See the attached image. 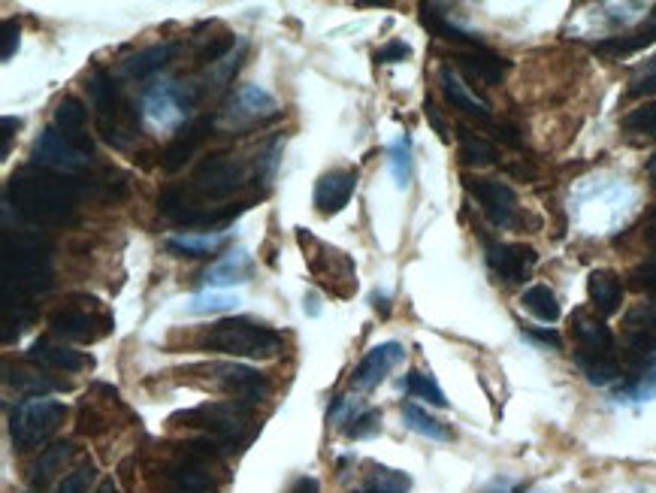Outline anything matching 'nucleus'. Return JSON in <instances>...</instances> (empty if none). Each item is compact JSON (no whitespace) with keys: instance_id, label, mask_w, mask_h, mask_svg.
<instances>
[{"instance_id":"nucleus-47","label":"nucleus","mask_w":656,"mask_h":493,"mask_svg":"<svg viewBox=\"0 0 656 493\" xmlns=\"http://www.w3.org/2000/svg\"><path fill=\"white\" fill-rule=\"evenodd\" d=\"M527 336H533V339H539V342H545V345H551V348H560V345H563V339H560L557 330H527Z\"/></svg>"},{"instance_id":"nucleus-46","label":"nucleus","mask_w":656,"mask_h":493,"mask_svg":"<svg viewBox=\"0 0 656 493\" xmlns=\"http://www.w3.org/2000/svg\"><path fill=\"white\" fill-rule=\"evenodd\" d=\"M19 37H22L19 25L16 22H4V49H0V58L10 61L19 52Z\"/></svg>"},{"instance_id":"nucleus-2","label":"nucleus","mask_w":656,"mask_h":493,"mask_svg":"<svg viewBox=\"0 0 656 493\" xmlns=\"http://www.w3.org/2000/svg\"><path fill=\"white\" fill-rule=\"evenodd\" d=\"M572 336H575V363L593 385H608L620 376V366L614 357V333L605 327L602 318L578 309L572 315Z\"/></svg>"},{"instance_id":"nucleus-13","label":"nucleus","mask_w":656,"mask_h":493,"mask_svg":"<svg viewBox=\"0 0 656 493\" xmlns=\"http://www.w3.org/2000/svg\"><path fill=\"white\" fill-rule=\"evenodd\" d=\"M406 360V348L400 342H381L363 354V360L354 366L351 373V391H372L378 388L393 366H400Z\"/></svg>"},{"instance_id":"nucleus-5","label":"nucleus","mask_w":656,"mask_h":493,"mask_svg":"<svg viewBox=\"0 0 656 493\" xmlns=\"http://www.w3.org/2000/svg\"><path fill=\"white\" fill-rule=\"evenodd\" d=\"M67 418V406L52 397H28L16 403L10 415V433L19 448H34L43 445L49 436L58 433V427Z\"/></svg>"},{"instance_id":"nucleus-53","label":"nucleus","mask_w":656,"mask_h":493,"mask_svg":"<svg viewBox=\"0 0 656 493\" xmlns=\"http://www.w3.org/2000/svg\"><path fill=\"white\" fill-rule=\"evenodd\" d=\"M647 173H650V179H653V182H656V158H653V161H650V164H647Z\"/></svg>"},{"instance_id":"nucleus-39","label":"nucleus","mask_w":656,"mask_h":493,"mask_svg":"<svg viewBox=\"0 0 656 493\" xmlns=\"http://www.w3.org/2000/svg\"><path fill=\"white\" fill-rule=\"evenodd\" d=\"M10 382H13L22 394H31V397H46V391H61V388H67V385H61V382H52V379L43 376V373H16Z\"/></svg>"},{"instance_id":"nucleus-27","label":"nucleus","mask_w":656,"mask_h":493,"mask_svg":"<svg viewBox=\"0 0 656 493\" xmlns=\"http://www.w3.org/2000/svg\"><path fill=\"white\" fill-rule=\"evenodd\" d=\"M421 22H424V28L430 31V34H436V37H442V40H448V43H454V46H463V49H481L484 43L478 40V37H472L469 31H463L448 13H439V7H421Z\"/></svg>"},{"instance_id":"nucleus-45","label":"nucleus","mask_w":656,"mask_h":493,"mask_svg":"<svg viewBox=\"0 0 656 493\" xmlns=\"http://www.w3.org/2000/svg\"><path fill=\"white\" fill-rule=\"evenodd\" d=\"M632 279H635V288L656 294V255H650L644 264H638L635 273H632Z\"/></svg>"},{"instance_id":"nucleus-38","label":"nucleus","mask_w":656,"mask_h":493,"mask_svg":"<svg viewBox=\"0 0 656 493\" xmlns=\"http://www.w3.org/2000/svg\"><path fill=\"white\" fill-rule=\"evenodd\" d=\"M70 442H58V445H52V448H46L43 454H40V460L34 463V481H46V478H52L58 469H64V463H67V457H70Z\"/></svg>"},{"instance_id":"nucleus-42","label":"nucleus","mask_w":656,"mask_h":493,"mask_svg":"<svg viewBox=\"0 0 656 493\" xmlns=\"http://www.w3.org/2000/svg\"><path fill=\"white\" fill-rule=\"evenodd\" d=\"M381 430V415L375 409H363L348 427H345V436L348 439H369Z\"/></svg>"},{"instance_id":"nucleus-33","label":"nucleus","mask_w":656,"mask_h":493,"mask_svg":"<svg viewBox=\"0 0 656 493\" xmlns=\"http://www.w3.org/2000/svg\"><path fill=\"white\" fill-rule=\"evenodd\" d=\"M403 421H406V427H409L412 433L427 436V439H433V442H448V439H451V430H448L442 421H436L433 415H427V409H421V406H415V403H403Z\"/></svg>"},{"instance_id":"nucleus-8","label":"nucleus","mask_w":656,"mask_h":493,"mask_svg":"<svg viewBox=\"0 0 656 493\" xmlns=\"http://www.w3.org/2000/svg\"><path fill=\"white\" fill-rule=\"evenodd\" d=\"M282 112L279 100L260 85H239L221 115L224 128H248V125H264V121L276 118Z\"/></svg>"},{"instance_id":"nucleus-49","label":"nucleus","mask_w":656,"mask_h":493,"mask_svg":"<svg viewBox=\"0 0 656 493\" xmlns=\"http://www.w3.org/2000/svg\"><path fill=\"white\" fill-rule=\"evenodd\" d=\"M647 242L656 249V209H653V215H650V221H647Z\"/></svg>"},{"instance_id":"nucleus-22","label":"nucleus","mask_w":656,"mask_h":493,"mask_svg":"<svg viewBox=\"0 0 656 493\" xmlns=\"http://www.w3.org/2000/svg\"><path fill=\"white\" fill-rule=\"evenodd\" d=\"M457 64H460V70H463L469 79L484 82V85H496V82L502 79V73L508 70V61H502V58H499L496 52H490L487 46L460 52V55H457Z\"/></svg>"},{"instance_id":"nucleus-17","label":"nucleus","mask_w":656,"mask_h":493,"mask_svg":"<svg viewBox=\"0 0 656 493\" xmlns=\"http://www.w3.org/2000/svg\"><path fill=\"white\" fill-rule=\"evenodd\" d=\"M357 188V173L354 170H330L315 182V209L321 215H336L348 206L351 194Z\"/></svg>"},{"instance_id":"nucleus-34","label":"nucleus","mask_w":656,"mask_h":493,"mask_svg":"<svg viewBox=\"0 0 656 493\" xmlns=\"http://www.w3.org/2000/svg\"><path fill=\"white\" fill-rule=\"evenodd\" d=\"M236 306H239V297H236V294L206 288V291H200V294L191 297L188 312H191V315H221V312H233Z\"/></svg>"},{"instance_id":"nucleus-6","label":"nucleus","mask_w":656,"mask_h":493,"mask_svg":"<svg viewBox=\"0 0 656 493\" xmlns=\"http://www.w3.org/2000/svg\"><path fill=\"white\" fill-rule=\"evenodd\" d=\"M197 97L194 85H179L173 79H161L155 85H149L143 91V118L158 131H170L176 125H182L191 100Z\"/></svg>"},{"instance_id":"nucleus-24","label":"nucleus","mask_w":656,"mask_h":493,"mask_svg":"<svg viewBox=\"0 0 656 493\" xmlns=\"http://www.w3.org/2000/svg\"><path fill=\"white\" fill-rule=\"evenodd\" d=\"M203 282H206L212 291H224V288H230V285L248 282V252H245V249L227 252L221 261H215V264L203 273Z\"/></svg>"},{"instance_id":"nucleus-14","label":"nucleus","mask_w":656,"mask_h":493,"mask_svg":"<svg viewBox=\"0 0 656 493\" xmlns=\"http://www.w3.org/2000/svg\"><path fill=\"white\" fill-rule=\"evenodd\" d=\"M52 333L73 339V342H94L103 333L112 330V318L100 315V309H79V306H64L52 315Z\"/></svg>"},{"instance_id":"nucleus-12","label":"nucleus","mask_w":656,"mask_h":493,"mask_svg":"<svg viewBox=\"0 0 656 493\" xmlns=\"http://www.w3.org/2000/svg\"><path fill=\"white\" fill-rule=\"evenodd\" d=\"M469 194L475 197V203L481 206V212L487 215V221L493 227H514L517 224V194L496 179H469L466 182Z\"/></svg>"},{"instance_id":"nucleus-51","label":"nucleus","mask_w":656,"mask_h":493,"mask_svg":"<svg viewBox=\"0 0 656 493\" xmlns=\"http://www.w3.org/2000/svg\"><path fill=\"white\" fill-rule=\"evenodd\" d=\"M97 493H118V490H115V484H112V481H103V484L97 487Z\"/></svg>"},{"instance_id":"nucleus-7","label":"nucleus","mask_w":656,"mask_h":493,"mask_svg":"<svg viewBox=\"0 0 656 493\" xmlns=\"http://www.w3.org/2000/svg\"><path fill=\"white\" fill-rule=\"evenodd\" d=\"M173 421H185L188 427H200L221 445H236L248 427V415L239 403H206V406H197L191 412L176 415Z\"/></svg>"},{"instance_id":"nucleus-25","label":"nucleus","mask_w":656,"mask_h":493,"mask_svg":"<svg viewBox=\"0 0 656 493\" xmlns=\"http://www.w3.org/2000/svg\"><path fill=\"white\" fill-rule=\"evenodd\" d=\"M176 43H155V46H146L140 49L137 55H130L124 64H121V73L127 79H146V76H155L161 67L170 64V58L176 55Z\"/></svg>"},{"instance_id":"nucleus-29","label":"nucleus","mask_w":656,"mask_h":493,"mask_svg":"<svg viewBox=\"0 0 656 493\" xmlns=\"http://www.w3.org/2000/svg\"><path fill=\"white\" fill-rule=\"evenodd\" d=\"M412 478L403 469H390L381 463H369V472L363 478L360 493H409Z\"/></svg>"},{"instance_id":"nucleus-9","label":"nucleus","mask_w":656,"mask_h":493,"mask_svg":"<svg viewBox=\"0 0 656 493\" xmlns=\"http://www.w3.org/2000/svg\"><path fill=\"white\" fill-rule=\"evenodd\" d=\"M626 336V357L632 363H653L656 360V297L647 303H635L623 318Z\"/></svg>"},{"instance_id":"nucleus-4","label":"nucleus","mask_w":656,"mask_h":493,"mask_svg":"<svg viewBox=\"0 0 656 493\" xmlns=\"http://www.w3.org/2000/svg\"><path fill=\"white\" fill-rule=\"evenodd\" d=\"M297 236H300V245H303V252H306V264H309V273L315 276V282L321 288H327L339 300L351 297L357 291L354 261L345 252L333 249V245L321 242L318 236H312L306 230H300Z\"/></svg>"},{"instance_id":"nucleus-35","label":"nucleus","mask_w":656,"mask_h":493,"mask_svg":"<svg viewBox=\"0 0 656 493\" xmlns=\"http://www.w3.org/2000/svg\"><path fill=\"white\" fill-rule=\"evenodd\" d=\"M457 140H460V158H463V164L481 167V164H493V161H496L493 143H487L481 134H475V131H469V128H460Z\"/></svg>"},{"instance_id":"nucleus-23","label":"nucleus","mask_w":656,"mask_h":493,"mask_svg":"<svg viewBox=\"0 0 656 493\" xmlns=\"http://www.w3.org/2000/svg\"><path fill=\"white\" fill-rule=\"evenodd\" d=\"M206 131H209V121H206V118H200V121H194V125H188V128H185V131H182L167 149H164V155H161V167H164L167 173L182 170V167L194 158V152L200 149Z\"/></svg>"},{"instance_id":"nucleus-40","label":"nucleus","mask_w":656,"mask_h":493,"mask_svg":"<svg viewBox=\"0 0 656 493\" xmlns=\"http://www.w3.org/2000/svg\"><path fill=\"white\" fill-rule=\"evenodd\" d=\"M650 94H656V55H650L632 73V82H629V97H650Z\"/></svg>"},{"instance_id":"nucleus-52","label":"nucleus","mask_w":656,"mask_h":493,"mask_svg":"<svg viewBox=\"0 0 656 493\" xmlns=\"http://www.w3.org/2000/svg\"><path fill=\"white\" fill-rule=\"evenodd\" d=\"M309 312L318 315V297H315V294H309Z\"/></svg>"},{"instance_id":"nucleus-28","label":"nucleus","mask_w":656,"mask_h":493,"mask_svg":"<svg viewBox=\"0 0 656 493\" xmlns=\"http://www.w3.org/2000/svg\"><path fill=\"white\" fill-rule=\"evenodd\" d=\"M55 131L64 140H70L76 149L91 152V143L82 140V134H85V109H82V103L76 97H64L58 103V109H55Z\"/></svg>"},{"instance_id":"nucleus-15","label":"nucleus","mask_w":656,"mask_h":493,"mask_svg":"<svg viewBox=\"0 0 656 493\" xmlns=\"http://www.w3.org/2000/svg\"><path fill=\"white\" fill-rule=\"evenodd\" d=\"M245 182V167L236 164L233 158H224V155H215V158H206L194 176V188L212 200H221V197H230L239 185Z\"/></svg>"},{"instance_id":"nucleus-26","label":"nucleus","mask_w":656,"mask_h":493,"mask_svg":"<svg viewBox=\"0 0 656 493\" xmlns=\"http://www.w3.org/2000/svg\"><path fill=\"white\" fill-rule=\"evenodd\" d=\"M650 43H656V13L641 28H635L623 37H611V40L596 43V52L608 55V58H626V55H635V52L647 49Z\"/></svg>"},{"instance_id":"nucleus-50","label":"nucleus","mask_w":656,"mask_h":493,"mask_svg":"<svg viewBox=\"0 0 656 493\" xmlns=\"http://www.w3.org/2000/svg\"><path fill=\"white\" fill-rule=\"evenodd\" d=\"M372 306H375V309L381 306V315H387V312H390V303H387V297H384V294H378V291L372 294Z\"/></svg>"},{"instance_id":"nucleus-3","label":"nucleus","mask_w":656,"mask_h":493,"mask_svg":"<svg viewBox=\"0 0 656 493\" xmlns=\"http://www.w3.org/2000/svg\"><path fill=\"white\" fill-rule=\"evenodd\" d=\"M85 88H88V97L94 103L97 128H100L103 140L115 149H127L137 137V128H134V121H130V112H127L115 82L109 79V73L94 67L85 79Z\"/></svg>"},{"instance_id":"nucleus-16","label":"nucleus","mask_w":656,"mask_h":493,"mask_svg":"<svg viewBox=\"0 0 656 493\" xmlns=\"http://www.w3.org/2000/svg\"><path fill=\"white\" fill-rule=\"evenodd\" d=\"M34 158L58 173H79L88 164V152L76 149L70 140H64L55 128L43 131L40 140L34 143Z\"/></svg>"},{"instance_id":"nucleus-19","label":"nucleus","mask_w":656,"mask_h":493,"mask_svg":"<svg viewBox=\"0 0 656 493\" xmlns=\"http://www.w3.org/2000/svg\"><path fill=\"white\" fill-rule=\"evenodd\" d=\"M439 85H442V91H445V97H448V103H451L454 109H460V112H466V115H472V118L490 121V106H487L481 97H475V94L469 91V85L457 76L454 67L442 64V70H439Z\"/></svg>"},{"instance_id":"nucleus-10","label":"nucleus","mask_w":656,"mask_h":493,"mask_svg":"<svg viewBox=\"0 0 656 493\" xmlns=\"http://www.w3.org/2000/svg\"><path fill=\"white\" fill-rule=\"evenodd\" d=\"M206 373L212 385H218L227 397H236L239 403H260L270 394L267 379L242 363H209Z\"/></svg>"},{"instance_id":"nucleus-32","label":"nucleus","mask_w":656,"mask_h":493,"mask_svg":"<svg viewBox=\"0 0 656 493\" xmlns=\"http://www.w3.org/2000/svg\"><path fill=\"white\" fill-rule=\"evenodd\" d=\"M387 170L400 191L412 185V140L406 134H400L387 146Z\"/></svg>"},{"instance_id":"nucleus-18","label":"nucleus","mask_w":656,"mask_h":493,"mask_svg":"<svg viewBox=\"0 0 656 493\" xmlns=\"http://www.w3.org/2000/svg\"><path fill=\"white\" fill-rule=\"evenodd\" d=\"M28 360L46 369H64V373H79V369H91L94 360L70 345H58L52 339H37L28 351Z\"/></svg>"},{"instance_id":"nucleus-36","label":"nucleus","mask_w":656,"mask_h":493,"mask_svg":"<svg viewBox=\"0 0 656 493\" xmlns=\"http://www.w3.org/2000/svg\"><path fill=\"white\" fill-rule=\"evenodd\" d=\"M403 388H406V394L415 397V400H427V403L436 406V409H448V400H445L442 388L436 385V379H433L430 373H409L406 382H403Z\"/></svg>"},{"instance_id":"nucleus-37","label":"nucleus","mask_w":656,"mask_h":493,"mask_svg":"<svg viewBox=\"0 0 656 493\" xmlns=\"http://www.w3.org/2000/svg\"><path fill=\"white\" fill-rule=\"evenodd\" d=\"M614 400L617 403H650V400H656V366L647 369L644 376H638L632 385L620 388L614 394Z\"/></svg>"},{"instance_id":"nucleus-31","label":"nucleus","mask_w":656,"mask_h":493,"mask_svg":"<svg viewBox=\"0 0 656 493\" xmlns=\"http://www.w3.org/2000/svg\"><path fill=\"white\" fill-rule=\"evenodd\" d=\"M520 306L527 309L533 318L545 321V324L560 321V303H557V294H554L548 285H533V288H527V291H523V297H520Z\"/></svg>"},{"instance_id":"nucleus-43","label":"nucleus","mask_w":656,"mask_h":493,"mask_svg":"<svg viewBox=\"0 0 656 493\" xmlns=\"http://www.w3.org/2000/svg\"><path fill=\"white\" fill-rule=\"evenodd\" d=\"M94 478V466H79L76 472H70L55 493H88V484Z\"/></svg>"},{"instance_id":"nucleus-48","label":"nucleus","mask_w":656,"mask_h":493,"mask_svg":"<svg viewBox=\"0 0 656 493\" xmlns=\"http://www.w3.org/2000/svg\"><path fill=\"white\" fill-rule=\"evenodd\" d=\"M291 493H318V481H315V478H300V481L291 487Z\"/></svg>"},{"instance_id":"nucleus-1","label":"nucleus","mask_w":656,"mask_h":493,"mask_svg":"<svg viewBox=\"0 0 656 493\" xmlns=\"http://www.w3.org/2000/svg\"><path fill=\"white\" fill-rule=\"evenodd\" d=\"M200 345L206 351H218L230 357L273 360L282 351L285 339L273 327L257 324L251 318H224L200 336Z\"/></svg>"},{"instance_id":"nucleus-21","label":"nucleus","mask_w":656,"mask_h":493,"mask_svg":"<svg viewBox=\"0 0 656 493\" xmlns=\"http://www.w3.org/2000/svg\"><path fill=\"white\" fill-rule=\"evenodd\" d=\"M587 294H590V303H593V309L599 312V318H611V315L620 312V303H623V282H620V276L611 273V270H596V273H590Z\"/></svg>"},{"instance_id":"nucleus-30","label":"nucleus","mask_w":656,"mask_h":493,"mask_svg":"<svg viewBox=\"0 0 656 493\" xmlns=\"http://www.w3.org/2000/svg\"><path fill=\"white\" fill-rule=\"evenodd\" d=\"M227 239H230V233H224V230H218V233H176L167 239V249L200 258V255H212L215 249H221Z\"/></svg>"},{"instance_id":"nucleus-44","label":"nucleus","mask_w":656,"mask_h":493,"mask_svg":"<svg viewBox=\"0 0 656 493\" xmlns=\"http://www.w3.org/2000/svg\"><path fill=\"white\" fill-rule=\"evenodd\" d=\"M406 58H412V49H409V43H403V40H390L387 46L375 49V61H378V64H400V61H406Z\"/></svg>"},{"instance_id":"nucleus-20","label":"nucleus","mask_w":656,"mask_h":493,"mask_svg":"<svg viewBox=\"0 0 656 493\" xmlns=\"http://www.w3.org/2000/svg\"><path fill=\"white\" fill-rule=\"evenodd\" d=\"M209 487V466L206 460L191 451L167 472V493H203Z\"/></svg>"},{"instance_id":"nucleus-41","label":"nucleus","mask_w":656,"mask_h":493,"mask_svg":"<svg viewBox=\"0 0 656 493\" xmlns=\"http://www.w3.org/2000/svg\"><path fill=\"white\" fill-rule=\"evenodd\" d=\"M623 128L632 131V134H656V100L632 109L626 118H623Z\"/></svg>"},{"instance_id":"nucleus-11","label":"nucleus","mask_w":656,"mask_h":493,"mask_svg":"<svg viewBox=\"0 0 656 493\" xmlns=\"http://www.w3.org/2000/svg\"><path fill=\"white\" fill-rule=\"evenodd\" d=\"M539 255L533 245H523V242H493L487 239V264L490 270L508 282V285H520L527 282L533 267H536Z\"/></svg>"}]
</instances>
